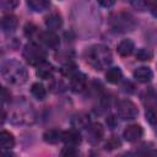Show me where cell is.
Listing matches in <instances>:
<instances>
[{
	"label": "cell",
	"instance_id": "obj_2",
	"mask_svg": "<svg viewBox=\"0 0 157 157\" xmlns=\"http://www.w3.org/2000/svg\"><path fill=\"white\" fill-rule=\"evenodd\" d=\"M87 61L96 70H102L112 63V53L105 45H93L87 52Z\"/></svg>",
	"mask_w": 157,
	"mask_h": 157
},
{
	"label": "cell",
	"instance_id": "obj_30",
	"mask_svg": "<svg viewBox=\"0 0 157 157\" xmlns=\"http://www.w3.org/2000/svg\"><path fill=\"white\" fill-rule=\"evenodd\" d=\"M148 10L151 11V13H152L155 17H157V0L148 2Z\"/></svg>",
	"mask_w": 157,
	"mask_h": 157
},
{
	"label": "cell",
	"instance_id": "obj_15",
	"mask_svg": "<svg viewBox=\"0 0 157 157\" xmlns=\"http://www.w3.org/2000/svg\"><path fill=\"white\" fill-rule=\"evenodd\" d=\"M103 134H104V130L101 124H93L92 126L88 128V137H90V141L93 144L98 142L103 137Z\"/></svg>",
	"mask_w": 157,
	"mask_h": 157
},
{
	"label": "cell",
	"instance_id": "obj_24",
	"mask_svg": "<svg viewBox=\"0 0 157 157\" xmlns=\"http://www.w3.org/2000/svg\"><path fill=\"white\" fill-rule=\"evenodd\" d=\"M77 72H78V71H77V67H76V65L72 64V63H67V64L63 65V67H61V74H63L64 76H66V77H70V78H71L72 76H75Z\"/></svg>",
	"mask_w": 157,
	"mask_h": 157
},
{
	"label": "cell",
	"instance_id": "obj_3",
	"mask_svg": "<svg viewBox=\"0 0 157 157\" xmlns=\"http://www.w3.org/2000/svg\"><path fill=\"white\" fill-rule=\"evenodd\" d=\"M109 25L113 31L119 33H125L135 28V20L131 15L126 12H118L110 17Z\"/></svg>",
	"mask_w": 157,
	"mask_h": 157
},
{
	"label": "cell",
	"instance_id": "obj_31",
	"mask_svg": "<svg viewBox=\"0 0 157 157\" xmlns=\"http://www.w3.org/2000/svg\"><path fill=\"white\" fill-rule=\"evenodd\" d=\"M10 98H11L10 92H7V90L4 87V88H2V103H5V102L10 101Z\"/></svg>",
	"mask_w": 157,
	"mask_h": 157
},
{
	"label": "cell",
	"instance_id": "obj_4",
	"mask_svg": "<svg viewBox=\"0 0 157 157\" xmlns=\"http://www.w3.org/2000/svg\"><path fill=\"white\" fill-rule=\"evenodd\" d=\"M22 55L25 58V60L29 64V65H33V66H38L39 64L44 63L45 61V58H47V53L45 50L38 45L37 43H27L23 48V52H22Z\"/></svg>",
	"mask_w": 157,
	"mask_h": 157
},
{
	"label": "cell",
	"instance_id": "obj_27",
	"mask_svg": "<svg viewBox=\"0 0 157 157\" xmlns=\"http://www.w3.org/2000/svg\"><path fill=\"white\" fill-rule=\"evenodd\" d=\"M25 34L28 37V38H33L34 36H37L39 38V34L40 32H38V28L33 25V23H27L25 26Z\"/></svg>",
	"mask_w": 157,
	"mask_h": 157
},
{
	"label": "cell",
	"instance_id": "obj_26",
	"mask_svg": "<svg viewBox=\"0 0 157 157\" xmlns=\"http://www.w3.org/2000/svg\"><path fill=\"white\" fill-rule=\"evenodd\" d=\"M121 146V141L119 140V137H117V136H112V137H109L108 139V141L105 142V150H109V151H112V150H115V148H119Z\"/></svg>",
	"mask_w": 157,
	"mask_h": 157
},
{
	"label": "cell",
	"instance_id": "obj_1",
	"mask_svg": "<svg viewBox=\"0 0 157 157\" xmlns=\"http://www.w3.org/2000/svg\"><path fill=\"white\" fill-rule=\"evenodd\" d=\"M1 75L5 81L11 85H22L27 81V70L16 60H9L4 63L1 67Z\"/></svg>",
	"mask_w": 157,
	"mask_h": 157
},
{
	"label": "cell",
	"instance_id": "obj_32",
	"mask_svg": "<svg viewBox=\"0 0 157 157\" xmlns=\"http://www.w3.org/2000/svg\"><path fill=\"white\" fill-rule=\"evenodd\" d=\"M144 157H157V150H150V151H147L144 155Z\"/></svg>",
	"mask_w": 157,
	"mask_h": 157
},
{
	"label": "cell",
	"instance_id": "obj_29",
	"mask_svg": "<svg viewBox=\"0 0 157 157\" xmlns=\"http://www.w3.org/2000/svg\"><path fill=\"white\" fill-rule=\"evenodd\" d=\"M148 2L150 1H132L131 4H132V6H135L139 10H145L146 7L148 9Z\"/></svg>",
	"mask_w": 157,
	"mask_h": 157
},
{
	"label": "cell",
	"instance_id": "obj_14",
	"mask_svg": "<svg viewBox=\"0 0 157 157\" xmlns=\"http://www.w3.org/2000/svg\"><path fill=\"white\" fill-rule=\"evenodd\" d=\"M134 49H135V44L131 39H123L117 47V50L121 56H129L134 52Z\"/></svg>",
	"mask_w": 157,
	"mask_h": 157
},
{
	"label": "cell",
	"instance_id": "obj_20",
	"mask_svg": "<svg viewBox=\"0 0 157 157\" xmlns=\"http://www.w3.org/2000/svg\"><path fill=\"white\" fill-rule=\"evenodd\" d=\"M123 78V72L119 67H110L105 72V80L109 83H118Z\"/></svg>",
	"mask_w": 157,
	"mask_h": 157
},
{
	"label": "cell",
	"instance_id": "obj_33",
	"mask_svg": "<svg viewBox=\"0 0 157 157\" xmlns=\"http://www.w3.org/2000/svg\"><path fill=\"white\" fill-rule=\"evenodd\" d=\"M107 124L109 125V126H114L115 124H117V119H115V117H109L108 119H107Z\"/></svg>",
	"mask_w": 157,
	"mask_h": 157
},
{
	"label": "cell",
	"instance_id": "obj_18",
	"mask_svg": "<svg viewBox=\"0 0 157 157\" xmlns=\"http://www.w3.org/2000/svg\"><path fill=\"white\" fill-rule=\"evenodd\" d=\"M0 144H1V147L4 150H10L15 145V137L11 132L6 131V130H2L1 134H0Z\"/></svg>",
	"mask_w": 157,
	"mask_h": 157
},
{
	"label": "cell",
	"instance_id": "obj_10",
	"mask_svg": "<svg viewBox=\"0 0 157 157\" xmlns=\"http://www.w3.org/2000/svg\"><path fill=\"white\" fill-rule=\"evenodd\" d=\"M44 22H45V26L49 28V31H56L63 26V18L58 12L49 13L45 17Z\"/></svg>",
	"mask_w": 157,
	"mask_h": 157
},
{
	"label": "cell",
	"instance_id": "obj_17",
	"mask_svg": "<svg viewBox=\"0 0 157 157\" xmlns=\"http://www.w3.org/2000/svg\"><path fill=\"white\" fill-rule=\"evenodd\" d=\"M52 75H53V66H52V64L44 61V63H42V64H39L37 66V76L39 78L47 80V78L52 77Z\"/></svg>",
	"mask_w": 157,
	"mask_h": 157
},
{
	"label": "cell",
	"instance_id": "obj_25",
	"mask_svg": "<svg viewBox=\"0 0 157 157\" xmlns=\"http://www.w3.org/2000/svg\"><path fill=\"white\" fill-rule=\"evenodd\" d=\"M60 156L61 157H80V153L77 151L76 147L74 146H66L61 150L60 152Z\"/></svg>",
	"mask_w": 157,
	"mask_h": 157
},
{
	"label": "cell",
	"instance_id": "obj_9",
	"mask_svg": "<svg viewBox=\"0 0 157 157\" xmlns=\"http://www.w3.org/2000/svg\"><path fill=\"white\" fill-rule=\"evenodd\" d=\"M61 140L65 142L66 146H74V147H76V146L81 142V135L78 134L77 130L72 129V130L63 131V137H61Z\"/></svg>",
	"mask_w": 157,
	"mask_h": 157
},
{
	"label": "cell",
	"instance_id": "obj_28",
	"mask_svg": "<svg viewBox=\"0 0 157 157\" xmlns=\"http://www.w3.org/2000/svg\"><path fill=\"white\" fill-rule=\"evenodd\" d=\"M17 5V1H9V0H1L0 1V7L2 10H11Z\"/></svg>",
	"mask_w": 157,
	"mask_h": 157
},
{
	"label": "cell",
	"instance_id": "obj_6",
	"mask_svg": "<svg viewBox=\"0 0 157 157\" xmlns=\"http://www.w3.org/2000/svg\"><path fill=\"white\" fill-rule=\"evenodd\" d=\"M142 134H144L142 128L137 124H132V125H129V126L125 128V130L123 132V136L126 141L135 142V141H137L142 137Z\"/></svg>",
	"mask_w": 157,
	"mask_h": 157
},
{
	"label": "cell",
	"instance_id": "obj_19",
	"mask_svg": "<svg viewBox=\"0 0 157 157\" xmlns=\"http://www.w3.org/2000/svg\"><path fill=\"white\" fill-rule=\"evenodd\" d=\"M27 5L31 10H33L36 12H42V11L49 9L50 2L48 0H28Z\"/></svg>",
	"mask_w": 157,
	"mask_h": 157
},
{
	"label": "cell",
	"instance_id": "obj_23",
	"mask_svg": "<svg viewBox=\"0 0 157 157\" xmlns=\"http://www.w3.org/2000/svg\"><path fill=\"white\" fill-rule=\"evenodd\" d=\"M135 56H136L137 60H141V61H148V60L152 59L153 53H152L150 49H147V48H140V49H137Z\"/></svg>",
	"mask_w": 157,
	"mask_h": 157
},
{
	"label": "cell",
	"instance_id": "obj_12",
	"mask_svg": "<svg viewBox=\"0 0 157 157\" xmlns=\"http://www.w3.org/2000/svg\"><path fill=\"white\" fill-rule=\"evenodd\" d=\"M152 76H153V74H152L151 69L147 66H140L134 71V77L139 82H148V81H151Z\"/></svg>",
	"mask_w": 157,
	"mask_h": 157
},
{
	"label": "cell",
	"instance_id": "obj_7",
	"mask_svg": "<svg viewBox=\"0 0 157 157\" xmlns=\"http://www.w3.org/2000/svg\"><path fill=\"white\" fill-rule=\"evenodd\" d=\"M39 40L48 48H58L59 44H60V39L59 37L53 32V31H44V32H40L39 34Z\"/></svg>",
	"mask_w": 157,
	"mask_h": 157
},
{
	"label": "cell",
	"instance_id": "obj_16",
	"mask_svg": "<svg viewBox=\"0 0 157 157\" xmlns=\"http://www.w3.org/2000/svg\"><path fill=\"white\" fill-rule=\"evenodd\" d=\"M63 137V131L58 129H49L43 134V140L48 144H56L61 140Z\"/></svg>",
	"mask_w": 157,
	"mask_h": 157
},
{
	"label": "cell",
	"instance_id": "obj_11",
	"mask_svg": "<svg viewBox=\"0 0 157 157\" xmlns=\"http://www.w3.org/2000/svg\"><path fill=\"white\" fill-rule=\"evenodd\" d=\"M18 25V20L15 15H11V13H7V15H4L2 18H1V28L4 32H12L16 29Z\"/></svg>",
	"mask_w": 157,
	"mask_h": 157
},
{
	"label": "cell",
	"instance_id": "obj_8",
	"mask_svg": "<svg viewBox=\"0 0 157 157\" xmlns=\"http://www.w3.org/2000/svg\"><path fill=\"white\" fill-rule=\"evenodd\" d=\"M71 125L75 130L87 129L90 128V117L85 113H77L71 118Z\"/></svg>",
	"mask_w": 157,
	"mask_h": 157
},
{
	"label": "cell",
	"instance_id": "obj_13",
	"mask_svg": "<svg viewBox=\"0 0 157 157\" xmlns=\"http://www.w3.org/2000/svg\"><path fill=\"white\" fill-rule=\"evenodd\" d=\"M70 86L74 92H81L86 87V76L81 72H77L75 76L71 77Z\"/></svg>",
	"mask_w": 157,
	"mask_h": 157
},
{
	"label": "cell",
	"instance_id": "obj_5",
	"mask_svg": "<svg viewBox=\"0 0 157 157\" xmlns=\"http://www.w3.org/2000/svg\"><path fill=\"white\" fill-rule=\"evenodd\" d=\"M117 112H118V115L121 119H125V120L135 119L137 117V114H139L137 107L130 99H123V101H120L118 103V105H117Z\"/></svg>",
	"mask_w": 157,
	"mask_h": 157
},
{
	"label": "cell",
	"instance_id": "obj_35",
	"mask_svg": "<svg viewBox=\"0 0 157 157\" xmlns=\"http://www.w3.org/2000/svg\"><path fill=\"white\" fill-rule=\"evenodd\" d=\"M1 157H15V156H13V153H11V152H2Z\"/></svg>",
	"mask_w": 157,
	"mask_h": 157
},
{
	"label": "cell",
	"instance_id": "obj_34",
	"mask_svg": "<svg viewBox=\"0 0 157 157\" xmlns=\"http://www.w3.org/2000/svg\"><path fill=\"white\" fill-rule=\"evenodd\" d=\"M99 5H102V6H113L114 1H99Z\"/></svg>",
	"mask_w": 157,
	"mask_h": 157
},
{
	"label": "cell",
	"instance_id": "obj_22",
	"mask_svg": "<svg viewBox=\"0 0 157 157\" xmlns=\"http://www.w3.org/2000/svg\"><path fill=\"white\" fill-rule=\"evenodd\" d=\"M146 119L150 124L157 125V105H150L146 109Z\"/></svg>",
	"mask_w": 157,
	"mask_h": 157
},
{
	"label": "cell",
	"instance_id": "obj_21",
	"mask_svg": "<svg viewBox=\"0 0 157 157\" xmlns=\"http://www.w3.org/2000/svg\"><path fill=\"white\" fill-rule=\"evenodd\" d=\"M31 93L33 94L34 98H37V99H39V101H43V99L45 98V96H47V91H45L44 86H43L42 83H39V82H36V83L32 85V87H31Z\"/></svg>",
	"mask_w": 157,
	"mask_h": 157
}]
</instances>
